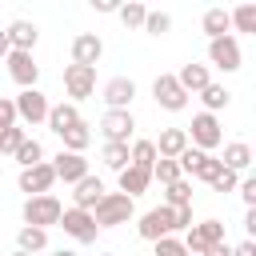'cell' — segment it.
Instances as JSON below:
<instances>
[{"label":"cell","mask_w":256,"mask_h":256,"mask_svg":"<svg viewBox=\"0 0 256 256\" xmlns=\"http://www.w3.org/2000/svg\"><path fill=\"white\" fill-rule=\"evenodd\" d=\"M132 128H136V116H132L128 108H108V112H104V120H100L104 144H128Z\"/></svg>","instance_id":"cell-7"},{"label":"cell","mask_w":256,"mask_h":256,"mask_svg":"<svg viewBox=\"0 0 256 256\" xmlns=\"http://www.w3.org/2000/svg\"><path fill=\"white\" fill-rule=\"evenodd\" d=\"M168 28H172V16H168V12H148V16H144V32H148V36H164Z\"/></svg>","instance_id":"cell-36"},{"label":"cell","mask_w":256,"mask_h":256,"mask_svg":"<svg viewBox=\"0 0 256 256\" xmlns=\"http://www.w3.org/2000/svg\"><path fill=\"white\" fill-rule=\"evenodd\" d=\"M180 176H184V172H180L176 160H156V164H152V180H160L164 188H168L172 180H180Z\"/></svg>","instance_id":"cell-34"},{"label":"cell","mask_w":256,"mask_h":256,"mask_svg":"<svg viewBox=\"0 0 256 256\" xmlns=\"http://www.w3.org/2000/svg\"><path fill=\"white\" fill-rule=\"evenodd\" d=\"M12 124H16V104H12L8 96H0V132L12 128Z\"/></svg>","instance_id":"cell-40"},{"label":"cell","mask_w":256,"mask_h":256,"mask_svg":"<svg viewBox=\"0 0 256 256\" xmlns=\"http://www.w3.org/2000/svg\"><path fill=\"white\" fill-rule=\"evenodd\" d=\"M52 184H56V172H52L48 160H40V164H32V168H20V192H28V196H44Z\"/></svg>","instance_id":"cell-12"},{"label":"cell","mask_w":256,"mask_h":256,"mask_svg":"<svg viewBox=\"0 0 256 256\" xmlns=\"http://www.w3.org/2000/svg\"><path fill=\"white\" fill-rule=\"evenodd\" d=\"M236 32H256V4H240L236 12H228Z\"/></svg>","instance_id":"cell-33"},{"label":"cell","mask_w":256,"mask_h":256,"mask_svg":"<svg viewBox=\"0 0 256 256\" xmlns=\"http://www.w3.org/2000/svg\"><path fill=\"white\" fill-rule=\"evenodd\" d=\"M4 32H8L12 52H32V48H36V40H40V28H36L32 20H12Z\"/></svg>","instance_id":"cell-17"},{"label":"cell","mask_w":256,"mask_h":256,"mask_svg":"<svg viewBox=\"0 0 256 256\" xmlns=\"http://www.w3.org/2000/svg\"><path fill=\"white\" fill-rule=\"evenodd\" d=\"M52 172H56V180H64V184H76V180L88 176V160H84L80 152H60V156L52 160Z\"/></svg>","instance_id":"cell-15"},{"label":"cell","mask_w":256,"mask_h":256,"mask_svg":"<svg viewBox=\"0 0 256 256\" xmlns=\"http://www.w3.org/2000/svg\"><path fill=\"white\" fill-rule=\"evenodd\" d=\"M4 64H8V76L20 84V92H24V88H36V80H40V64L32 60V52H8Z\"/></svg>","instance_id":"cell-11"},{"label":"cell","mask_w":256,"mask_h":256,"mask_svg":"<svg viewBox=\"0 0 256 256\" xmlns=\"http://www.w3.org/2000/svg\"><path fill=\"white\" fill-rule=\"evenodd\" d=\"M100 160H104V168H112V172H124V168H128V144H104Z\"/></svg>","instance_id":"cell-32"},{"label":"cell","mask_w":256,"mask_h":256,"mask_svg":"<svg viewBox=\"0 0 256 256\" xmlns=\"http://www.w3.org/2000/svg\"><path fill=\"white\" fill-rule=\"evenodd\" d=\"M152 144H156V156L160 160H176L188 148V128H164L160 140H152Z\"/></svg>","instance_id":"cell-19"},{"label":"cell","mask_w":256,"mask_h":256,"mask_svg":"<svg viewBox=\"0 0 256 256\" xmlns=\"http://www.w3.org/2000/svg\"><path fill=\"white\" fill-rule=\"evenodd\" d=\"M200 100H204V112H220V108H228V100H232V92L224 88V84H208L204 92H200Z\"/></svg>","instance_id":"cell-28"},{"label":"cell","mask_w":256,"mask_h":256,"mask_svg":"<svg viewBox=\"0 0 256 256\" xmlns=\"http://www.w3.org/2000/svg\"><path fill=\"white\" fill-rule=\"evenodd\" d=\"M172 228L176 232H188L192 228V204L188 208H172Z\"/></svg>","instance_id":"cell-39"},{"label":"cell","mask_w":256,"mask_h":256,"mask_svg":"<svg viewBox=\"0 0 256 256\" xmlns=\"http://www.w3.org/2000/svg\"><path fill=\"white\" fill-rule=\"evenodd\" d=\"M76 120H80V108H76V104L68 100V104H52V108H48V120H44V124H48V128H52L56 136H64V132H68V128H72Z\"/></svg>","instance_id":"cell-22"},{"label":"cell","mask_w":256,"mask_h":256,"mask_svg":"<svg viewBox=\"0 0 256 256\" xmlns=\"http://www.w3.org/2000/svg\"><path fill=\"white\" fill-rule=\"evenodd\" d=\"M176 84L192 96V92H204L208 84H212V76H208V64H184L180 72H176Z\"/></svg>","instance_id":"cell-20"},{"label":"cell","mask_w":256,"mask_h":256,"mask_svg":"<svg viewBox=\"0 0 256 256\" xmlns=\"http://www.w3.org/2000/svg\"><path fill=\"white\" fill-rule=\"evenodd\" d=\"M188 144L200 148V152H212L224 144V132H220V120L212 112H196L192 116V132H188Z\"/></svg>","instance_id":"cell-3"},{"label":"cell","mask_w":256,"mask_h":256,"mask_svg":"<svg viewBox=\"0 0 256 256\" xmlns=\"http://www.w3.org/2000/svg\"><path fill=\"white\" fill-rule=\"evenodd\" d=\"M152 96H156V104H160L164 112H184V108H188V92L176 84L172 72H160V76L152 80Z\"/></svg>","instance_id":"cell-6"},{"label":"cell","mask_w":256,"mask_h":256,"mask_svg":"<svg viewBox=\"0 0 256 256\" xmlns=\"http://www.w3.org/2000/svg\"><path fill=\"white\" fill-rule=\"evenodd\" d=\"M100 196H104V180L88 172L84 180H76V192H72V208H84V212H92V208L100 204Z\"/></svg>","instance_id":"cell-16"},{"label":"cell","mask_w":256,"mask_h":256,"mask_svg":"<svg viewBox=\"0 0 256 256\" xmlns=\"http://www.w3.org/2000/svg\"><path fill=\"white\" fill-rule=\"evenodd\" d=\"M104 56V40L96 32H80L72 40V64H84V68H96V60Z\"/></svg>","instance_id":"cell-14"},{"label":"cell","mask_w":256,"mask_h":256,"mask_svg":"<svg viewBox=\"0 0 256 256\" xmlns=\"http://www.w3.org/2000/svg\"><path fill=\"white\" fill-rule=\"evenodd\" d=\"M200 28L208 32V40H220V36H228L232 20H228V12H224V8H208V12H204V20H200Z\"/></svg>","instance_id":"cell-24"},{"label":"cell","mask_w":256,"mask_h":256,"mask_svg":"<svg viewBox=\"0 0 256 256\" xmlns=\"http://www.w3.org/2000/svg\"><path fill=\"white\" fill-rule=\"evenodd\" d=\"M224 240V224L220 220H200V224H192L188 232H184V248H188V256H204L212 244H220Z\"/></svg>","instance_id":"cell-5"},{"label":"cell","mask_w":256,"mask_h":256,"mask_svg":"<svg viewBox=\"0 0 256 256\" xmlns=\"http://www.w3.org/2000/svg\"><path fill=\"white\" fill-rule=\"evenodd\" d=\"M16 244H20V252H32V256H36V252H44V248H48V232H44V228L24 224V228L16 232Z\"/></svg>","instance_id":"cell-27"},{"label":"cell","mask_w":256,"mask_h":256,"mask_svg":"<svg viewBox=\"0 0 256 256\" xmlns=\"http://www.w3.org/2000/svg\"><path fill=\"white\" fill-rule=\"evenodd\" d=\"M156 256H188V248L180 236H164V240H156Z\"/></svg>","instance_id":"cell-37"},{"label":"cell","mask_w":256,"mask_h":256,"mask_svg":"<svg viewBox=\"0 0 256 256\" xmlns=\"http://www.w3.org/2000/svg\"><path fill=\"white\" fill-rule=\"evenodd\" d=\"M148 184H152V172H148V168H136V164H128V168L120 172V192H124L128 200H136L140 192H148Z\"/></svg>","instance_id":"cell-21"},{"label":"cell","mask_w":256,"mask_h":256,"mask_svg":"<svg viewBox=\"0 0 256 256\" xmlns=\"http://www.w3.org/2000/svg\"><path fill=\"white\" fill-rule=\"evenodd\" d=\"M100 96H104V104H108V108H128V104L136 100V84H132L128 76H112V80L104 84V92H100Z\"/></svg>","instance_id":"cell-18"},{"label":"cell","mask_w":256,"mask_h":256,"mask_svg":"<svg viewBox=\"0 0 256 256\" xmlns=\"http://www.w3.org/2000/svg\"><path fill=\"white\" fill-rule=\"evenodd\" d=\"M60 140H64V152H80V156H84V148L92 144V128H88L84 120H76V124H72Z\"/></svg>","instance_id":"cell-25"},{"label":"cell","mask_w":256,"mask_h":256,"mask_svg":"<svg viewBox=\"0 0 256 256\" xmlns=\"http://www.w3.org/2000/svg\"><path fill=\"white\" fill-rule=\"evenodd\" d=\"M8 52H12V44H8V32H4V28H0V60H4V56H8Z\"/></svg>","instance_id":"cell-46"},{"label":"cell","mask_w":256,"mask_h":256,"mask_svg":"<svg viewBox=\"0 0 256 256\" xmlns=\"http://www.w3.org/2000/svg\"><path fill=\"white\" fill-rule=\"evenodd\" d=\"M136 232H140V240H164V236H176V228H172V208H148L144 216H140V224H136Z\"/></svg>","instance_id":"cell-8"},{"label":"cell","mask_w":256,"mask_h":256,"mask_svg":"<svg viewBox=\"0 0 256 256\" xmlns=\"http://www.w3.org/2000/svg\"><path fill=\"white\" fill-rule=\"evenodd\" d=\"M60 212H64V204H60L52 192L24 200V224H32V228H44V232H48V224H60Z\"/></svg>","instance_id":"cell-2"},{"label":"cell","mask_w":256,"mask_h":256,"mask_svg":"<svg viewBox=\"0 0 256 256\" xmlns=\"http://www.w3.org/2000/svg\"><path fill=\"white\" fill-rule=\"evenodd\" d=\"M204 256H232V244H228V240H220V244H212Z\"/></svg>","instance_id":"cell-43"},{"label":"cell","mask_w":256,"mask_h":256,"mask_svg":"<svg viewBox=\"0 0 256 256\" xmlns=\"http://www.w3.org/2000/svg\"><path fill=\"white\" fill-rule=\"evenodd\" d=\"M100 256H112V252H100Z\"/></svg>","instance_id":"cell-49"},{"label":"cell","mask_w":256,"mask_h":256,"mask_svg":"<svg viewBox=\"0 0 256 256\" xmlns=\"http://www.w3.org/2000/svg\"><path fill=\"white\" fill-rule=\"evenodd\" d=\"M208 60H212L220 72H236V68H240V44H236V36L208 40Z\"/></svg>","instance_id":"cell-13"},{"label":"cell","mask_w":256,"mask_h":256,"mask_svg":"<svg viewBox=\"0 0 256 256\" xmlns=\"http://www.w3.org/2000/svg\"><path fill=\"white\" fill-rule=\"evenodd\" d=\"M64 92L72 96V104H76V100H88V96L96 92V68L68 64V68H64Z\"/></svg>","instance_id":"cell-10"},{"label":"cell","mask_w":256,"mask_h":256,"mask_svg":"<svg viewBox=\"0 0 256 256\" xmlns=\"http://www.w3.org/2000/svg\"><path fill=\"white\" fill-rule=\"evenodd\" d=\"M244 228H248V240H252V232H256V208L244 212Z\"/></svg>","instance_id":"cell-45"},{"label":"cell","mask_w":256,"mask_h":256,"mask_svg":"<svg viewBox=\"0 0 256 256\" xmlns=\"http://www.w3.org/2000/svg\"><path fill=\"white\" fill-rule=\"evenodd\" d=\"M24 136H28V132H24L20 124H12V128H4V132H0V152H4V156H12V152H16L20 144H24Z\"/></svg>","instance_id":"cell-35"},{"label":"cell","mask_w":256,"mask_h":256,"mask_svg":"<svg viewBox=\"0 0 256 256\" xmlns=\"http://www.w3.org/2000/svg\"><path fill=\"white\" fill-rule=\"evenodd\" d=\"M232 256H256V240H240V244L232 248Z\"/></svg>","instance_id":"cell-42"},{"label":"cell","mask_w":256,"mask_h":256,"mask_svg":"<svg viewBox=\"0 0 256 256\" xmlns=\"http://www.w3.org/2000/svg\"><path fill=\"white\" fill-rule=\"evenodd\" d=\"M220 164L228 168V172H248V164H252V148L244 144V140H232V144H224V156H220Z\"/></svg>","instance_id":"cell-23"},{"label":"cell","mask_w":256,"mask_h":256,"mask_svg":"<svg viewBox=\"0 0 256 256\" xmlns=\"http://www.w3.org/2000/svg\"><path fill=\"white\" fill-rule=\"evenodd\" d=\"M52 256H76V252H68V248H60V252H52Z\"/></svg>","instance_id":"cell-47"},{"label":"cell","mask_w":256,"mask_h":256,"mask_svg":"<svg viewBox=\"0 0 256 256\" xmlns=\"http://www.w3.org/2000/svg\"><path fill=\"white\" fill-rule=\"evenodd\" d=\"M12 156H16V164H20V168H32V164H40V160H44V148H40V140L24 136V144H20Z\"/></svg>","instance_id":"cell-31"},{"label":"cell","mask_w":256,"mask_h":256,"mask_svg":"<svg viewBox=\"0 0 256 256\" xmlns=\"http://www.w3.org/2000/svg\"><path fill=\"white\" fill-rule=\"evenodd\" d=\"M60 228L76 240V244H92L96 240V220H92V212H84V208H64L60 212Z\"/></svg>","instance_id":"cell-9"},{"label":"cell","mask_w":256,"mask_h":256,"mask_svg":"<svg viewBox=\"0 0 256 256\" xmlns=\"http://www.w3.org/2000/svg\"><path fill=\"white\" fill-rule=\"evenodd\" d=\"M92 220L96 228H116V224H128L132 220V200L124 192H104L100 204L92 208Z\"/></svg>","instance_id":"cell-1"},{"label":"cell","mask_w":256,"mask_h":256,"mask_svg":"<svg viewBox=\"0 0 256 256\" xmlns=\"http://www.w3.org/2000/svg\"><path fill=\"white\" fill-rule=\"evenodd\" d=\"M12 256H32V252H20V248H16V252H12Z\"/></svg>","instance_id":"cell-48"},{"label":"cell","mask_w":256,"mask_h":256,"mask_svg":"<svg viewBox=\"0 0 256 256\" xmlns=\"http://www.w3.org/2000/svg\"><path fill=\"white\" fill-rule=\"evenodd\" d=\"M128 164L152 172V164H156V144H152V140H136V144L128 148Z\"/></svg>","instance_id":"cell-29"},{"label":"cell","mask_w":256,"mask_h":256,"mask_svg":"<svg viewBox=\"0 0 256 256\" xmlns=\"http://www.w3.org/2000/svg\"><path fill=\"white\" fill-rule=\"evenodd\" d=\"M192 204V180H172L168 188H164V208H188Z\"/></svg>","instance_id":"cell-26"},{"label":"cell","mask_w":256,"mask_h":256,"mask_svg":"<svg viewBox=\"0 0 256 256\" xmlns=\"http://www.w3.org/2000/svg\"><path fill=\"white\" fill-rule=\"evenodd\" d=\"M236 188H240V196H244V204H248V208H256V176H244V180H240Z\"/></svg>","instance_id":"cell-41"},{"label":"cell","mask_w":256,"mask_h":256,"mask_svg":"<svg viewBox=\"0 0 256 256\" xmlns=\"http://www.w3.org/2000/svg\"><path fill=\"white\" fill-rule=\"evenodd\" d=\"M236 184H240V176H236V172H228V168H220V172H216V180H212V192H236Z\"/></svg>","instance_id":"cell-38"},{"label":"cell","mask_w":256,"mask_h":256,"mask_svg":"<svg viewBox=\"0 0 256 256\" xmlns=\"http://www.w3.org/2000/svg\"><path fill=\"white\" fill-rule=\"evenodd\" d=\"M92 8H96V12H116L120 4H116V0H92Z\"/></svg>","instance_id":"cell-44"},{"label":"cell","mask_w":256,"mask_h":256,"mask_svg":"<svg viewBox=\"0 0 256 256\" xmlns=\"http://www.w3.org/2000/svg\"><path fill=\"white\" fill-rule=\"evenodd\" d=\"M116 16H120V24H124V28H144L148 8H144L140 0H128V4H120V8H116Z\"/></svg>","instance_id":"cell-30"},{"label":"cell","mask_w":256,"mask_h":256,"mask_svg":"<svg viewBox=\"0 0 256 256\" xmlns=\"http://www.w3.org/2000/svg\"><path fill=\"white\" fill-rule=\"evenodd\" d=\"M12 104H16V120H20V124H32V128L44 124V120H48V108H52L48 96H44L40 88H24Z\"/></svg>","instance_id":"cell-4"}]
</instances>
